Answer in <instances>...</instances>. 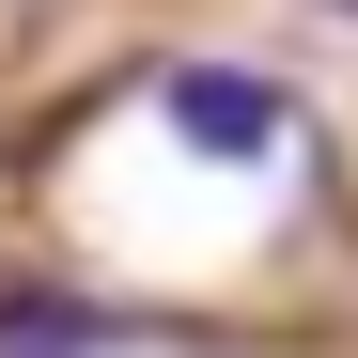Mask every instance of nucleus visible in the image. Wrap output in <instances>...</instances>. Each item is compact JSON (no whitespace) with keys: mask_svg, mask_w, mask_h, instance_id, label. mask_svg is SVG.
<instances>
[{"mask_svg":"<svg viewBox=\"0 0 358 358\" xmlns=\"http://www.w3.org/2000/svg\"><path fill=\"white\" fill-rule=\"evenodd\" d=\"M171 125L250 171V156H280V94H265V78H171Z\"/></svg>","mask_w":358,"mask_h":358,"instance_id":"1","label":"nucleus"}]
</instances>
